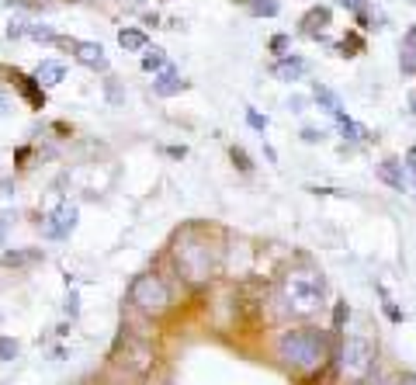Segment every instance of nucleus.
Here are the masks:
<instances>
[{
    "label": "nucleus",
    "instance_id": "obj_1",
    "mask_svg": "<svg viewBox=\"0 0 416 385\" xmlns=\"http://www.w3.org/2000/svg\"><path fill=\"white\" fill-rule=\"evenodd\" d=\"M278 357L292 368V371H319L330 361V333L323 330H288L278 340Z\"/></svg>",
    "mask_w": 416,
    "mask_h": 385
},
{
    "label": "nucleus",
    "instance_id": "obj_2",
    "mask_svg": "<svg viewBox=\"0 0 416 385\" xmlns=\"http://www.w3.org/2000/svg\"><path fill=\"white\" fill-rule=\"evenodd\" d=\"M323 295H326V281H323V274H316L309 267H295L281 281V305L292 316H312V312H319Z\"/></svg>",
    "mask_w": 416,
    "mask_h": 385
},
{
    "label": "nucleus",
    "instance_id": "obj_3",
    "mask_svg": "<svg viewBox=\"0 0 416 385\" xmlns=\"http://www.w3.org/2000/svg\"><path fill=\"white\" fill-rule=\"evenodd\" d=\"M129 305H132L135 312H142V316L156 319V316L170 312V305H173L170 285H167L160 274H153V271L135 274V278H132V285H129Z\"/></svg>",
    "mask_w": 416,
    "mask_h": 385
},
{
    "label": "nucleus",
    "instance_id": "obj_4",
    "mask_svg": "<svg viewBox=\"0 0 416 385\" xmlns=\"http://www.w3.org/2000/svg\"><path fill=\"white\" fill-rule=\"evenodd\" d=\"M173 257H177V267L184 271L187 281L212 278V247H208L205 240H198L194 229L177 233V240H173Z\"/></svg>",
    "mask_w": 416,
    "mask_h": 385
},
{
    "label": "nucleus",
    "instance_id": "obj_5",
    "mask_svg": "<svg viewBox=\"0 0 416 385\" xmlns=\"http://www.w3.org/2000/svg\"><path fill=\"white\" fill-rule=\"evenodd\" d=\"M340 368H343L347 382H364L375 368V347L364 337H347L343 350H340Z\"/></svg>",
    "mask_w": 416,
    "mask_h": 385
},
{
    "label": "nucleus",
    "instance_id": "obj_6",
    "mask_svg": "<svg viewBox=\"0 0 416 385\" xmlns=\"http://www.w3.org/2000/svg\"><path fill=\"white\" fill-rule=\"evenodd\" d=\"M115 361L118 364H125L129 371H149L153 368V350H149V343H146V337H139V333H122V340H118V347H115Z\"/></svg>",
    "mask_w": 416,
    "mask_h": 385
},
{
    "label": "nucleus",
    "instance_id": "obj_7",
    "mask_svg": "<svg viewBox=\"0 0 416 385\" xmlns=\"http://www.w3.org/2000/svg\"><path fill=\"white\" fill-rule=\"evenodd\" d=\"M77 205H70V202H63L49 219H46V226H42V233L49 236V240H66L73 229H77Z\"/></svg>",
    "mask_w": 416,
    "mask_h": 385
},
{
    "label": "nucleus",
    "instance_id": "obj_8",
    "mask_svg": "<svg viewBox=\"0 0 416 385\" xmlns=\"http://www.w3.org/2000/svg\"><path fill=\"white\" fill-rule=\"evenodd\" d=\"M184 87H187V84L180 80V73H177L173 66H163L160 77L153 80V94H156V98H173V94H180Z\"/></svg>",
    "mask_w": 416,
    "mask_h": 385
},
{
    "label": "nucleus",
    "instance_id": "obj_9",
    "mask_svg": "<svg viewBox=\"0 0 416 385\" xmlns=\"http://www.w3.org/2000/svg\"><path fill=\"white\" fill-rule=\"evenodd\" d=\"M73 56H77L84 66H91V70H108L104 49H101L97 42H77V46H73Z\"/></svg>",
    "mask_w": 416,
    "mask_h": 385
},
{
    "label": "nucleus",
    "instance_id": "obj_10",
    "mask_svg": "<svg viewBox=\"0 0 416 385\" xmlns=\"http://www.w3.org/2000/svg\"><path fill=\"white\" fill-rule=\"evenodd\" d=\"M312 98H316V105H319L326 115H333V118H340V115H343V105H340V98H337L330 87L316 84V87H312Z\"/></svg>",
    "mask_w": 416,
    "mask_h": 385
},
{
    "label": "nucleus",
    "instance_id": "obj_11",
    "mask_svg": "<svg viewBox=\"0 0 416 385\" xmlns=\"http://www.w3.org/2000/svg\"><path fill=\"white\" fill-rule=\"evenodd\" d=\"M118 46H122L125 53H146V49H149V39H146V32H139V28H122V32H118Z\"/></svg>",
    "mask_w": 416,
    "mask_h": 385
},
{
    "label": "nucleus",
    "instance_id": "obj_12",
    "mask_svg": "<svg viewBox=\"0 0 416 385\" xmlns=\"http://www.w3.org/2000/svg\"><path fill=\"white\" fill-rule=\"evenodd\" d=\"M302 73H305V60H299V56H288V60L274 63V77H278V80H285V84L299 80Z\"/></svg>",
    "mask_w": 416,
    "mask_h": 385
},
{
    "label": "nucleus",
    "instance_id": "obj_13",
    "mask_svg": "<svg viewBox=\"0 0 416 385\" xmlns=\"http://www.w3.org/2000/svg\"><path fill=\"white\" fill-rule=\"evenodd\" d=\"M63 77H66L63 63H53V60L39 63V70H35V80H39V87H56V84H59Z\"/></svg>",
    "mask_w": 416,
    "mask_h": 385
},
{
    "label": "nucleus",
    "instance_id": "obj_14",
    "mask_svg": "<svg viewBox=\"0 0 416 385\" xmlns=\"http://www.w3.org/2000/svg\"><path fill=\"white\" fill-rule=\"evenodd\" d=\"M15 80H18V91L32 101V108H46V94H42V87H39L35 77H21V73H15Z\"/></svg>",
    "mask_w": 416,
    "mask_h": 385
},
{
    "label": "nucleus",
    "instance_id": "obj_15",
    "mask_svg": "<svg viewBox=\"0 0 416 385\" xmlns=\"http://www.w3.org/2000/svg\"><path fill=\"white\" fill-rule=\"evenodd\" d=\"M378 177H381L388 188L406 191V181H402V163H395V160H381V163H378Z\"/></svg>",
    "mask_w": 416,
    "mask_h": 385
},
{
    "label": "nucleus",
    "instance_id": "obj_16",
    "mask_svg": "<svg viewBox=\"0 0 416 385\" xmlns=\"http://www.w3.org/2000/svg\"><path fill=\"white\" fill-rule=\"evenodd\" d=\"M46 253L42 250H8L4 257H0V264H8V267H28V264H39Z\"/></svg>",
    "mask_w": 416,
    "mask_h": 385
},
{
    "label": "nucleus",
    "instance_id": "obj_17",
    "mask_svg": "<svg viewBox=\"0 0 416 385\" xmlns=\"http://www.w3.org/2000/svg\"><path fill=\"white\" fill-rule=\"evenodd\" d=\"M326 25H330V8H312V11L302 18V32H305V35H319Z\"/></svg>",
    "mask_w": 416,
    "mask_h": 385
},
{
    "label": "nucleus",
    "instance_id": "obj_18",
    "mask_svg": "<svg viewBox=\"0 0 416 385\" xmlns=\"http://www.w3.org/2000/svg\"><path fill=\"white\" fill-rule=\"evenodd\" d=\"M337 125H340V132H343V139H350V143H361V139H371V136H368V132H364V129H361L357 122H350L347 115H340V118H337Z\"/></svg>",
    "mask_w": 416,
    "mask_h": 385
},
{
    "label": "nucleus",
    "instance_id": "obj_19",
    "mask_svg": "<svg viewBox=\"0 0 416 385\" xmlns=\"http://www.w3.org/2000/svg\"><path fill=\"white\" fill-rule=\"evenodd\" d=\"M250 4V15H257V18H274L281 8H278V0H247Z\"/></svg>",
    "mask_w": 416,
    "mask_h": 385
},
{
    "label": "nucleus",
    "instance_id": "obj_20",
    "mask_svg": "<svg viewBox=\"0 0 416 385\" xmlns=\"http://www.w3.org/2000/svg\"><path fill=\"white\" fill-rule=\"evenodd\" d=\"M167 66V56H163V49H146V56H142V70L146 73H153V70H163Z\"/></svg>",
    "mask_w": 416,
    "mask_h": 385
},
{
    "label": "nucleus",
    "instance_id": "obj_21",
    "mask_svg": "<svg viewBox=\"0 0 416 385\" xmlns=\"http://www.w3.org/2000/svg\"><path fill=\"white\" fill-rule=\"evenodd\" d=\"M361 49H364V39H361L357 32L343 35V42H340V56H357Z\"/></svg>",
    "mask_w": 416,
    "mask_h": 385
},
{
    "label": "nucleus",
    "instance_id": "obj_22",
    "mask_svg": "<svg viewBox=\"0 0 416 385\" xmlns=\"http://www.w3.org/2000/svg\"><path fill=\"white\" fill-rule=\"evenodd\" d=\"M18 357V340L15 337H0V364Z\"/></svg>",
    "mask_w": 416,
    "mask_h": 385
},
{
    "label": "nucleus",
    "instance_id": "obj_23",
    "mask_svg": "<svg viewBox=\"0 0 416 385\" xmlns=\"http://www.w3.org/2000/svg\"><path fill=\"white\" fill-rule=\"evenodd\" d=\"M28 35H32V39H39V42H53V39H56V32H53L49 25H32V28H28Z\"/></svg>",
    "mask_w": 416,
    "mask_h": 385
},
{
    "label": "nucleus",
    "instance_id": "obj_24",
    "mask_svg": "<svg viewBox=\"0 0 416 385\" xmlns=\"http://www.w3.org/2000/svg\"><path fill=\"white\" fill-rule=\"evenodd\" d=\"M28 28H32V25H28L25 18H18V21L8 25V39H21V35H28Z\"/></svg>",
    "mask_w": 416,
    "mask_h": 385
},
{
    "label": "nucleus",
    "instance_id": "obj_25",
    "mask_svg": "<svg viewBox=\"0 0 416 385\" xmlns=\"http://www.w3.org/2000/svg\"><path fill=\"white\" fill-rule=\"evenodd\" d=\"M399 66H402V73H416V53L402 49V56H399Z\"/></svg>",
    "mask_w": 416,
    "mask_h": 385
},
{
    "label": "nucleus",
    "instance_id": "obj_26",
    "mask_svg": "<svg viewBox=\"0 0 416 385\" xmlns=\"http://www.w3.org/2000/svg\"><path fill=\"white\" fill-rule=\"evenodd\" d=\"M229 156H233V163H236L240 170H250V167H254V163H250V156H247L240 146H233V153H229Z\"/></svg>",
    "mask_w": 416,
    "mask_h": 385
},
{
    "label": "nucleus",
    "instance_id": "obj_27",
    "mask_svg": "<svg viewBox=\"0 0 416 385\" xmlns=\"http://www.w3.org/2000/svg\"><path fill=\"white\" fill-rule=\"evenodd\" d=\"M247 122H250L257 132H264V129H267V115H261V111H247Z\"/></svg>",
    "mask_w": 416,
    "mask_h": 385
},
{
    "label": "nucleus",
    "instance_id": "obj_28",
    "mask_svg": "<svg viewBox=\"0 0 416 385\" xmlns=\"http://www.w3.org/2000/svg\"><path fill=\"white\" fill-rule=\"evenodd\" d=\"M343 319H347V302H337V309H333V330H340Z\"/></svg>",
    "mask_w": 416,
    "mask_h": 385
},
{
    "label": "nucleus",
    "instance_id": "obj_29",
    "mask_svg": "<svg viewBox=\"0 0 416 385\" xmlns=\"http://www.w3.org/2000/svg\"><path fill=\"white\" fill-rule=\"evenodd\" d=\"M288 46H292V39H288V35H274V39H271V49H274V53H285Z\"/></svg>",
    "mask_w": 416,
    "mask_h": 385
},
{
    "label": "nucleus",
    "instance_id": "obj_30",
    "mask_svg": "<svg viewBox=\"0 0 416 385\" xmlns=\"http://www.w3.org/2000/svg\"><path fill=\"white\" fill-rule=\"evenodd\" d=\"M402 49H409V53H416V28H409V32L402 35Z\"/></svg>",
    "mask_w": 416,
    "mask_h": 385
},
{
    "label": "nucleus",
    "instance_id": "obj_31",
    "mask_svg": "<svg viewBox=\"0 0 416 385\" xmlns=\"http://www.w3.org/2000/svg\"><path fill=\"white\" fill-rule=\"evenodd\" d=\"M77 302H80V295H77V292H70V298H66V312H70V319H73V316H77V309H80Z\"/></svg>",
    "mask_w": 416,
    "mask_h": 385
},
{
    "label": "nucleus",
    "instance_id": "obj_32",
    "mask_svg": "<svg viewBox=\"0 0 416 385\" xmlns=\"http://www.w3.org/2000/svg\"><path fill=\"white\" fill-rule=\"evenodd\" d=\"M340 8H347V11H364V0H337Z\"/></svg>",
    "mask_w": 416,
    "mask_h": 385
},
{
    "label": "nucleus",
    "instance_id": "obj_33",
    "mask_svg": "<svg viewBox=\"0 0 416 385\" xmlns=\"http://www.w3.org/2000/svg\"><path fill=\"white\" fill-rule=\"evenodd\" d=\"M302 139H305V143H319L323 132H319V129H302Z\"/></svg>",
    "mask_w": 416,
    "mask_h": 385
},
{
    "label": "nucleus",
    "instance_id": "obj_34",
    "mask_svg": "<svg viewBox=\"0 0 416 385\" xmlns=\"http://www.w3.org/2000/svg\"><path fill=\"white\" fill-rule=\"evenodd\" d=\"M406 167H409V174L416 177V146H413V150L406 153Z\"/></svg>",
    "mask_w": 416,
    "mask_h": 385
},
{
    "label": "nucleus",
    "instance_id": "obj_35",
    "mask_svg": "<svg viewBox=\"0 0 416 385\" xmlns=\"http://www.w3.org/2000/svg\"><path fill=\"white\" fill-rule=\"evenodd\" d=\"M167 153H170V156H173V160H184V156H187V150H184V146H170V150H167Z\"/></svg>",
    "mask_w": 416,
    "mask_h": 385
},
{
    "label": "nucleus",
    "instance_id": "obj_36",
    "mask_svg": "<svg viewBox=\"0 0 416 385\" xmlns=\"http://www.w3.org/2000/svg\"><path fill=\"white\" fill-rule=\"evenodd\" d=\"M385 312H388V319H395V323H399V319H402V312H399V309H395V305H392V302H385Z\"/></svg>",
    "mask_w": 416,
    "mask_h": 385
},
{
    "label": "nucleus",
    "instance_id": "obj_37",
    "mask_svg": "<svg viewBox=\"0 0 416 385\" xmlns=\"http://www.w3.org/2000/svg\"><path fill=\"white\" fill-rule=\"evenodd\" d=\"M302 105H305L302 98H292V101H288V108H292V111H302Z\"/></svg>",
    "mask_w": 416,
    "mask_h": 385
},
{
    "label": "nucleus",
    "instance_id": "obj_38",
    "mask_svg": "<svg viewBox=\"0 0 416 385\" xmlns=\"http://www.w3.org/2000/svg\"><path fill=\"white\" fill-rule=\"evenodd\" d=\"M395 385H416V375H402V378H399Z\"/></svg>",
    "mask_w": 416,
    "mask_h": 385
},
{
    "label": "nucleus",
    "instance_id": "obj_39",
    "mask_svg": "<svg viewBox=\"0 0 416 385\" xmlns=\"http://www.w3.org/2000/svg\"><path fill=\"white\" fill-rule=\"evenodd\" d=\"M413 105H416V98H413Z\"/></svg>",
    "mask_w": 416,
    "mask_h": 385
},
{
    "label": "nucleus",
    "instance_id": "obj_40",
    "mask_svg": "<svg viewBox=\"0 0 416 385\" xmlns=\"http://www.w3.org/2000/svg\"><path fill=\"white\" fill-rule=\"evenodd\" d=\"M240 4H243V0H240Z\"/></svg>",
    "mask_w": 416,
    "mask_h": 385
}]
</instances>
